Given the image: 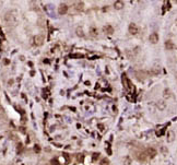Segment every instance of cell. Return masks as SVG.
Wrapping results in <instances>:
<instances>
[{
	"label": "cell",
	"mask_w": 177,
	"mask_h": 165,
	"mask_svg": "<svg viewBox=\"0 0 177 165\" xmlns=\"http://www.w3.org/2000/svg\"><path fill=\"white\" fill-rule=\"evenodd\" d=\"M67 12H68V6H67V4L61 3L59 7H58V13H59L60 15L66 14Z\"/></svg>",
	"instance_id": "cell-1"
},
{
	"label": "cell",
	"mask_w": 177,
	"mask_h": 165,
	"mask_svg": "<svg viewBox=\"0 0 177 165\" xmlns=\"http://www.w3.org/2000/svg\"><path fill=\"white\" fill-rule=\"evenodd\" d=\"M129 33L131 35H137L139 33V27L137 26V24H134V23H131V24L129 25Z\"/></svg>",
	"instance_id": "cell-2"
},
{
	"label": "cell",
	"mask_w": 177,
	"mask_h": 165,
	"mask_svg": "<svg viewBox=\"0 0 177 165\" xmlns=\"http://www.w3.org/2000/svg\"><path fill=\"white\" fill-rule=\"evenodd\" d=\"M145 153H146V155H148V157H150V159L155 157V156H156V154H157L156 150L153 149V148H149V149H146Z\"/></svg>",
	"instance_id": "cell-3"
},
{
	"label": "cell",
	"mask_w": 177,
	"mask_h": 165,
	"mask_svg": "<svg viewBox=\"0 0 177 165\" xmlns=\"http://www.w3.org/2000/svg\"><path fill=\"white\" fill-rule=\"evenodd\" d=\"M43 42H44L43 35H36V36L34 37V44H35L36 46H41L42 44H43Z\"/></svg>",
	"instance_id": "cell-4"
},
{
	"label": "cell",
	"mask_w": 177,
	"mask_h": 165,
	"mask_svg": "<svg viewBox=\"0 0 177 165\" xmlns=\"http://www.w3.org/2000/svg\"><path fill=\"white\" fill-rule=\"evenodd\" d=\"M149 41H150L152 44H156L157 42H159V35H157L156 33H152V34H150V36H149Z\"/></svg>",
	"instance_id": "cell-5"
},
{
	"label": "cell",
	"mask_w": 177,
	"mask_h": 165,
	"mask_svg": "<svg viewBox=\"0 0 177 165\" xmlns=\"http://www.w3.org/2000/svg\"><path fill=\"white\" fill-rule=\"evenodd\" d=\"M122 83H124L125 88L127 89V90H129V89H131V83H130V81L127 79V77H126V74H122Z\"/></svg>",
	"instance_id": "cell-6"
},
{
	"label": "cell",
	"mask_w": 177,
	"mask_h": 165,
	"mask_svg": "<svg viewBox=\"0 0 177 165\" xmlns=\"http://www.w3.org/2000/svg\"><path fill=\"white\" fill-rule=\"evenodd\" d=\"M125 7V3L122 1H115L114 2V8L116 9V10H120V9H122Z\"/></svg>",
	"instance_id": "cell-7"
},
{
	"label": "cell",
	"mask_w": 177,
	"mask_h": 165,
	"mask_svg": "<svg viewBox=\"0 0 177 165\" xmlns=\"http://www.w3.org/2000/svg\"><path fill=\"white\" fill-rule=\"evenodd\" d=\"M74 7H76L77 11H82L83 9H84V3H83L82 1H78V2H76Z\"/></svg>",
	"instance_id": "cell-8"
},
{
	"label": "cell",
	"mask_w": 177,
	"mask_h": 165,
	"mask_svg": "<svg viewBox=\"0 0 177 165\" xmlns=\"http://www.w3.org/2000/svg\"><path fill=\"white\" fill-rule=\"evenodd\" d=\"M136 77H137V79L138 80H143V79H145L146 73L145 72H143V71H137L136 72Z\"/></svg>",
	"instance_id": "cell-9"
},
{
	"label": "cell",
	"mask_w": 177,
	"mask_h": 165,
	"mask_svg": "<svg viewBox=\"0 0 177 165\" xmlns=\"http://www.w3.org/2000/svg\"><path fill=\"white\" fill-rule=\"evenodd\" d=\"M146 157H148V155H146L145 152H140L138 153V160L141 162H144L146 160Z\"/></svg>",
	"instance_id": "cell-10"
},
{
	"label": "cell",
	"mask_w": 177,
	"mask_h": 165,
	"mask_svg": "<svg viewBox=\"0 0 177 165\" xmlns=\"http://www.w3.org/2000/svg\"><path fill=\"white\" fill-rule=\"evenodd\" d=\"M104 32L107 33V34H113L114 33V29L111 25H106V26H104Z\"/></svg>",
	"instance_id": "cell-11"
},
{
	"label": "cell",
	"mask_w": 177,
	"mask_h": 165,
	"mask_svg": "<svg viewBox=\"0 0 177 165\" xmlns=\"http://www.w3.org/2000/svg\"><path fill=\"white\" fill-rule=\"evenodd\" d=\"M165 47L167 48V50H172V49H174V44H173V42H171V41H166L165 42Z\"/></svg>",
	"instance_id": "cell-12"
},
{
	"label": "cell",
	"mask_w": 177,
	"mask_h": 165,
	"mask_svg": "<svg viewBox=\"0 0 177 165\" xmlns=\"http://www.w3.org/2000/svg\"><path fill=\"white\" fill-rule=\"evenodd\" d=\"M76 33H77V35H78L79 37H83V36H84V32H83L82 27H77Z\"/></svg>",
	"instance_id": "cell-13"
},
{
	"label": "cell",
	"mask_w": 177,
	"mask_h": 165,
	"mask_svg": "<svg viewBox=\"0 0 177 165\" xmlns=\"http://www.w3.org/2000/svg\"><path fill=\"white\" fill-rule=\"evenodd\" d=\"M90 33H91V35H92L93 37H96L97 36V30L95 29V27H91V30H90Z\"/></svg>",
	"instance_id": "cell-14"
},
{
	"label": "cell",
	"mask_w": 177,
	"mask_h": 165,
	"mask_svg": "<svg viewBox=\"0 0 177 165\" xmlns=\"http://www.w3.org/2000/svg\"><path fill=\"white\" fill-rule=\"evenodd\" d=\"M174 137H175V135H174V132L173 131H168V137H167V141H169V142H172V141L174 140Z\"/></svg>",
	"instance_id": "cell-15"
},
{
	"label": "cell",
	"mask_w": 177,
	"mask_h": 165,
	"mask_svg": "<svg viewBox=\"0 0 177 165\" xmlns=\"http://www.w3.org/2000/svg\"><path fill=\"white\" fill-rule=\"evenodd\" d=\"M100 165H109V160L106 159V157H104V159L101 160V162H100Z\"/></svg>",
	"instance_id": "cell-16"
},
{
	"label": "cell",
	"mask_w": 177,
	"mask_h": 165,
	"mask_svg": "<svg viewBox=\"0 0 177 165\" xmlns=\"http://www.w3.org/2000/svg\"><path fill=\"white\" fill-rule=\"evenodd\" d=\"M99 157H100V153H93V156H92L93 161H96Z\"/></svg>",
	"instance_id": "cell-17"
},
{
	"label": "cell",
	"mask_w": 177,
	"mask_h": 165,
	"mask_svg": "<svg viewBox=\"0 0 177 165\" xmlns=\"http://www.w3.org/2000/svg\"><path fill=\"white\" fill-rule=\"evenodd\" d=\"M34 152H36V153L41 152V147H39L38 144H35V147H34Z\"/></svg>",
	"instance_id": "cell-18"
},
{
	"label": "cell",
	"mask_w": 177,
	"mask_h": 165,
	"mask_svg": "<svg viewBox=\"0 0 177 165\" xmlns=\"http://www.w3.org/2000/svg\"><path fill=\"white\" fill-rule=\"evenodd\" d=\"M160 73V69L157 68H153L152 69V74H159Z\"/></svg>",
	"instance_id": "cell-19"
},
{
	"label": "cell",
	"mask_w": 177,
	"mask_h": 165,
	"mask_svg": "<svg viewBox=\"0 0 177 165\" xmlns=\"http://www.w3.org/2000/svg\"><path fill=\"white\" fill-rule=\"evenodd\" d=\"M157 107L161 108V109H163V108L165 107V103H164V102H160L159 104H157Z\"/></svg>",
	"instance_id": "cell-20"
},
{
	"label": "cell",
	"mask_w": 177,
	"mask_h": 165,
	"mask_svg": "<svg viewBox=\"0 0 177 165\" xmlns=\"http://www.w3.org/2000/svg\"><path fill=\"white\" fill-rule=\"evenodd\" d=\"M169 93H171L169 90H165L164 91V96H165V97H169V96H171V94H169Z\"/></svg>",
	"instance_id": "cell-21"
},
{
	"label": "cell",
	"mask_w": 177,
	"mask_h": 165,
	"mask_svg": "<svg viewBox=\"0 0 177 165\" xmlns=\"http://www.w3.org/2000/svg\"><path fill=\"white\" fill-rule=\"evenodd\" d=\"M78 161H81V162L83 161V155L82 154H79L78 155Z\"/></svg>",
	"instance_id": "cell-22"
},
{
	"label": "cell",
	"mask_w": 177,
	"mask_h": 165,
	"mask_svg": "<svg viewBox=\"0 0 177 165\" xmlns=\"http://www.w3.org/2000/svg\"><path fill=\"white\" fill-rule=\"evenodd\" d=\"M22 147H23L22 143H19V144H18V152H19V151L22 150Z\"/></svg>",
	"instance_id": "cell-23"
},
{
	"label": "cell",
	"mask_w": 177,
	"mask_h": 165,
	"mask_svg": "<svg viewBox=\"0 0 177 165\" xmlns=\"http://www.w3.org/2000/svg\"><path fill=\"white\" fill-rule=\"evenodd\" d=\"M52 165H57V161H56V160L54 161V160H53V161H52Z\"/></svg>",
	"instance_id": "cell-24"
}]
</instances>
